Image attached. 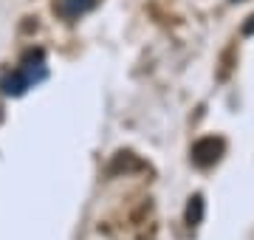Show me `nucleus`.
Returning <instances> with one entry per match:
<instances>
[{
	"instance_id": "f257e3e1",
	"label": "nucleus",
	"mask_w": 254,
	"mask_h": 240,
	"mask_svg": "<svg viewBox=\"0 0 254 240\" xmlns=\"http://www.w3.org/2000/svg\"><path fill=\"white\" fill-rule=\"evenodd\" d=\"M37 68H43V65H37ZM40 79H46V71L34 74V68H17V71H11V74H6L0 79V93H6V96H23Z\"/></svg>"
},
{
	"instance_id": "f03ea898",
	"label": "nucleus",
	"mask_w": 254,
	"mask_h": 240,
	"mask_svg": "<svg viewBox=\"0 0 254 240\" xmlns=\"http://www.w3.org/2000/svg\"><path fill=\"white\" fill-rule=\"evenodd\" d=\"M223 150H226V141L223 139H218V136H203V139H198L192 144V161L198 167H212L220 161Z\"/></svg>"
},
{
	"instance_id": "7ed1b4c3",
	"label": "nucleus",
	"mask_w": 254,
	"mask_h": 240,
	"mask_svg": "<svg viewBox=\"0 0 254 240\" xmlns=\"http://www.w3.org/2000/svg\"><path fill=\"white\" fill-rule=\"evenodd\" d=\"M93 9V0H57L54 3V11L65 20H76L79 14Z\"/></svg>"
},
{
	"instance_id": "20e7f679",
	"label": "nucleus",
	"mask_w": 254,
	"mask_h": 240,
	"mask_svg": "<svg viewBox=\"0 0 254 240\" xmlns=\"http://www.w3.org/2000/svg\"><path fill=\"white\" fill-rule=\"evenodd\" d=\"M200 221H203V195H192L187 203V223L198 226Z\"/></svg>"
},
{
	"instance_id": "39448f33",
	"label": "nucleus",
	"mask_w": 254,
	"mask_h": 240,
	"mask_svg": "<svg viewBox=\"0 0 254 240\" xmlns=\"http://www.w3.org/2000/svg\"><path fill=\"white\" fill-rule=\"evenodd\" d=\"M130 167H136V164H133V156H130V153H119V156H116V161L110 164V173L116 176L119 170H130Z\"/></svg>"
},
{
	"instance_id": "423d86ee",
	"label": "nucleus",
	"mask_w": 254,
	"mask_h": 240,
	"mask_svg": "<svg viewBox=\"0 0 254 240\" xmlns=\"http://www.w3.org/2000/svg\"><path fill=\"white\" fill-rule=\"evenodd\" d=\"M243 34H246V37H249V34H254V14L249 17V23L243 26Z\"/></svg>"
}]
</instances>
